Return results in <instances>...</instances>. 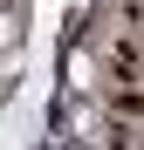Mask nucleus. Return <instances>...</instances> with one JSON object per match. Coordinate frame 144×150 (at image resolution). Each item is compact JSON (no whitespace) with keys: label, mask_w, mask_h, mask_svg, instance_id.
Returning a JSON list of instances; mask_svg holds the SVG:
<instances>
[{"label":"nucleus","mask_w":144,"mask_h":150,"mask_svg":"<svg viewBox=\"0 0 144 150\" xmlns=\"http://www.w3.org/2000/svg\"><path fill=\"white\" fill-rule=\"evenodd\" d=\"M14 41H21V21H14V14H0V48H14Z\"/></svg>","instance_id":"obj_1"}]
</instances>
